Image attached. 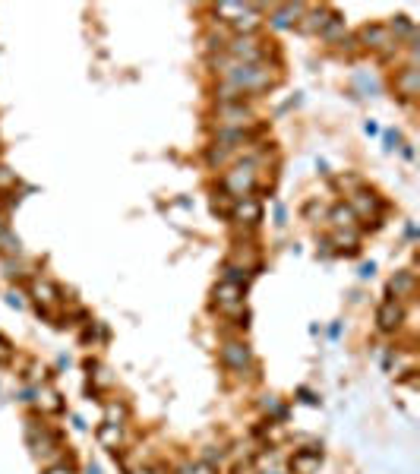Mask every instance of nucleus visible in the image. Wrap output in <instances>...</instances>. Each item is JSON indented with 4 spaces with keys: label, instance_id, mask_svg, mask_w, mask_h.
Listing matches in <instances>:
<instances>
[{
    "label": "nucleus",
    "instance_id": "3",
    "mask_svg": "<svg viewBox=\"0 0 420 474\" xmlns=\"http://www.w3.org/2000/svg\"><path fill=\"white\" fill-rule=\"evenodd\" d=\"M25 440H29V449H32L38 458H51L60 449L57 436L51 434L44 424H35V421H29V427H25Z\"/></svg>",
    "mask_w": 420,
    "mask_h": 474
},
{
    "label": "nucleus",
    "instance_id": "24",
    "mask_svg": "<svg viewBox=\"0 0 420 474\" xmlns=\"http://www.w3.org/2000/svg\"><path fill=\"white\" fill-rule=\"evenodd\" d=\"M247 10H253V7H247V3H218V7H215V13H218V16H244V13H247ZM231 19V23H234Z\"/></svg>",
    "mask_w": 420,
    "mask_h": 474
},
{
    "label": "nucleus",
    "instance_id": "4",
    "mask_svg": "<svg viewBox=\"0 0 420 474\" xmlns=\"http://www.w3.org/2000/svg\"><path fill=\"white\" fill-rule=\"evenodd\" d=\"M215 297V307L222 313H228V316H234V313L244 310V288L240 285H231V282H218L212 291Z\"/></svg>",
    "mask_w": 420,
    "mask_h": 474
},
{
    "label": "nucleus",
    "instance_id": "30",
    "mask_svg": "<svg viewBox=\"0 0 420 474\" xmlns=\"http://www.w3.org/2000/svg\"><path fill=\"white\" fill-rule=\"evenodd\" d=\"M234 474H256V468L250 465V462H244V465H237V468H234Z\"/></svg>",
    "mask_w": 420,
    "mask_h": 474
},
{
    "label": "nucleus",
    "instance_id": "5",
    "mask_svg": "<svg viewBox=\"0 0 420 474\" xmlns=\"http://www.w3.org/2000/svg\"><path fill=\"white\" fill-rule=\"evenodd\" d=\"M347 205H351V212H354L357 219H367V221H376L379 212H382V203H379V197L370 193V190H354Z\"/></svg>",
    "mask_w": 420,
    "mask_h": 474
},
{
    "label": "nucleus",
    "instance_id": "17",
    "mask_svg": "<svg viewBox=\"0 0 420 474\" xmlns=\"http://www.w3.org/2000/svg\"><path fill=\"white\" fill-rule=\"evenodd\" d=\"M389 291L395 297H408L414 295V272H395L392 282H389Z\"/></svg>",
    "mask_w": 420,
    "mask_h": 474
},
{
    "label": "nucleus",
    "instance_id": "25",
    "mask_svg": "<svg viewBox=\"0 0 420 474\" xmlns=\"http://www.w3.org/2000/svg\"><path fill=\"white\" fill-rule=\"evenodd\" d=\"M0 250H3V253H19V240H13L10 231H3V234H0Z\"/></svg>",
    "mask_w": 420,
    "mask_h": 474
},
{
    "label": "nucleus",
    "instance_id": "12",
    "mask_svg": "<svg viewBox=\"0 0 420 474\" xmlns=\"http://www.w3.org/2000/svg\"><path fill=\"white\" fill-rule=\"evenodd\" d=\"M304 13H306L304 3H285V7H275L272 10V25L275 29H288V25H294Z\"/></svg>",
    "mask_w": 420,
    "mask_h": 474
},
{
    "label": "nucleus",
    "instance_id": "16",
    "mask_svg": "<svg viewBox=\"0 0 420 474\" xmlns=\"http://www.w3.org/2000/svg\"><path fill=\"white\" fill-rule=\"evenodd\" d=\"M332 225H335V231H357V215L351 212V205L338 203L335 209H332Z\"/></svg>",
    "mask_w": 420,
    "mask_h": 474
},
{
    "label": "nucleus",
    "instance_id": "9",
    "mask_svg": "<svg viewBox=\"0 0 420 474\" xmlns=\"http://www.w3.org/2000/svg\"><path fill=\"white\" fill-rule=\"evenodd\" d=\"M231 219L240 221V225H256V221L263 219V205H259V199H253V197H240V199H234V205H231Z\"/></svg>",
    "mask_w": 420,
    "mask_h": 474
},
{
    "label": "nucleus",
    "instance_id": "31",
    "mask_svg": "<svg viewBox=\"0 0 420 474\" xmlns=\"http://www.w3.org/2000/svg\"><path fill=\"white\" fill-rule=\"evenodd\" d=\"M130 474H161L158 468H148V465H140V468H133Z\"/></svg>",
    "mask_w": 420,
    "mask_h": 474
},
{
    "label": "nucleus",
    "instance_id": "20",
    "mask_svg": "<svg viewBox=\"0 0 420 474\" xmlns=\"http://www.w3.org/2000/svg\"><path fill=\"white\" fill-rule=\"evenodd\" d=\"M332 244H335L338 250L354 253V250H357V231H335V234H332Z\"/></svg>",
    "mask_w": 420,
    "mask_h": 474
},
{
    "label": "nucleus",
    "instance_id": "2",
    "mask_svg": "<svg viewBox=\"0 0 420 474\" xmlns=\"http://www.w3.org/2000/svg\"><path fill=\"white\" fill-rule=\"evenodd\" d=\"M256 164L253 162H240V164H234L231 171L224 174V190L228 193H234V199H240V197H250L256 190Z\"/></svg>",
    "mask_w": 420,
    "mask_h": 474
},
{
    "label": "nucleus",
    "instance_id": "11",
    "mask_svg": "<svg viewBox=\"0 0 420 474\" xmlns=\"http://www.w3.org/2000/svg\"><path fill=\"white\" fill-rule=\"evenodd\" d=\"M322 465V452L319 449H300L291 458V471L294 474H316Z\"/></svg>",
    "mask_w": 420,
    "mask_h": 474
},
{
    "label": "nucleus",
    "instance_id": "32",
    "mask_svg": "<svg viewBox=\"0 0 420 474\" xmlns=\"http://www.w3.org/2000/svg\"><path fill=\"white\" fill-rule=\"evenodd\" d=\"M360 275H363V278H370V275H373V262H367V266H363Z\"/></svg>",
    "mask_w": 420,
    "mask_h": 474
},
{
    "label": "nucleus",
    "instance_id": "29",
    "mask_svg": "<svg viewBox=\"0 0 420 474\" xmlns=\"http://www.w3.org/2000/svg\"><path fill=\"white\" fill-rule=\"evenodd\" d=\"M44 474H73V468H70V465H54V468H48Z\"/></svg>",
    "mask_w": 420,
    "mask_h": 474
},
{
    "label": "nucleus",
    "instance_id": "22",
    "mask_svg": "<svg viewBox=\"0 0 420 474\" xmlns=\"http://www.w3.org/2000/svg\"><path fill=\"white\" fill-rule=\"evenodd\" d=\"M326 16V10H313V13H310V16H306V23H300V29H304V32H322V29H326V23H329V19H322Z\"/></svg>",
    "mask_w": 420,
    "mask_h": 474
},
{
    "label": "nucleus",
    "instance_id": "8",
    "mask_svg": "<svg viewBox=\"0 0 420 474\" xmlns=\"http://www.w3.org/2000/svg\"><path fill=\"white\" fill-rule=\"evenodd\" d=\"M32 297H35V303H38V310L42 313H51L60 303V291L51 285L48 278H35L32 282Z\"/></svg>",
    "mask_w": 420,
    "mask_h": 474
},
{
    "label": "nucleus",
    "instance_id": "14",
    "mask_svg": "<svg viewBox=\"0 0 420 474\" xmlns=\"http://www.w3.org/2000/svg\"><path fill=\"white\" fill-rule=\"evenodd\" d=\"M99 442L105 446V449H111V452H117L120 449V442H124V424H101L99 427Z\"/></svg>",
    "mask_w": 420,
    "mask_h": 474
},
{
    "label": "nucleus",
    "instance_id": "21",
    "mask_svg": "<svg viewBox=\"0 0 420 474\" xmlns=\"http://www.w3.org/2000/svg\"><path fill=\"white\" fill-rule=\"evenodd\" d=\"M256 25H259V19H256V7L247 10L244 16L234 19V29H237L240 35H253V32H256Z\"/></svg>",
    "mask_w": 420,
    "mask_h": 474
},
{
    "label": "nucleus",
    "instance_id": "13",
    "mask_svg": "<svg viewBox=\"0 0 420 474\" xmlns=\"http://www.w3.org/2000/svg\"><path fill=\"white\" fill-rule=\"evenodd\" d=\"M360 38L370 45V48H379V51H386V48H392L395 41H392V32H389L386 25H367L360 32Z\"/></svg>",
    "mask_w": 420,
    "mask_h": 474
},
{
    "label": "nucleus",
    "instance_id": "33",
    "mask_svg": "<svg viewBox=\"0 0 420 474\" xmlns=\"http://www.w3.org/2000/svg\"><path fill=\"white\" fill-rule=\"evenodd\" d=\"M89 474H101V468L99 465H89Z\"/></svg>",
    "mask_w": 420,
    "mask_h": 474
},
{
    "label": "nucleus",
    "instance_id": "10",
    "mask_svg": "<svg viewBox=\"0 0 420 474\" xmlns=\"http://www.w3.org/2000/svg\"><path fill=\"white\" fill-rule=\"evenodd\" d=\"M222 364L228 370H237V373H244V370L250 367V348L244 342H228L222 348Z\"/></svg>",
    "mask_w": 420,
    "mask_h": 474
},
{
    "label": "nucleus",
    "instance_id": "1",
    "mask_svg": "<svg viewBox=\"0 0 420 474\" xmlns=\"http://www.w3.org/2000/svg\"><path fill=\"white\" fill-rule=\"evenodd\" d=\"M224 66L228 70H222V73L228 79V89H234L237 95H244V92H259L275 79L272 70L265 64H237V60H231V64H224Z\"/></svg>",
    "mask_w": 420,
    "mask_h": 474
},
{
    "label": "nucleus",
    "instance_id": "15",
    "mask_svg": "<svg viewBox=\"0 0 420 474\" xmlns=\"http://www.w3.org/2000/svg\"><path fill=\"white\" fill-rule=\"evenodd\" d=\"M395 89H398V95H404V99H414V95H417L420 76H417V70H414V66H404L402 73H398Z\"/></svg>",
    "mask_w": 420,
    "mask_h": 474
},
{
    "label": "nucleus",
    "instance_id": "19",
    "mask_svg": "<svg viewBox=\"0 0 420 474\" xmlns=\"http://www.w3.org/2000/svg\"><path fill=\"white\" fill-rule=\"evenodd\" d=\"M35 395H38V399H35V401H38V408H42V411H60V408H64V401H60L57 389H51V386H44V389H38V392H35Z\"/></svg>",
    "mask_w": 420,
    "mask_h": 474
},
{
    "label": "nucleus",
    "instance_id": "7",
    "mask_svg": "<svg viewBox=\"0 0 420 474\" xmlns=\"http://www.w3.org/2000/svg\"><path fill=\"white\" fill-rule=\"evenodd\" d=\"M404 323V310L398 301H382L376 310V326L379 332H398Z\"/></svg>",
    "mask_w": 420,
    "mask_h": 474
},
{
    "label": "nucleus",
    "instance_id": "18",
    "mask_svg": "<svg viewBox=\"0 0 420 474\" xmlns=\"http://www.w3.org/2000/svg\"><path fill=\"white\" fill-rule=\"evenodd\" d=\"M222 123H228V127H244V123H250V114L244 105H224L222 108Z\"/></svg>",
    "mask_w": 420,
    "mask_h": 474
},
{
    "label": "nucleus",
    "instance_id": "23",
    "mask_svg": "<svg viewBox=\"0 0 420 474\" xmlns=\"http://www.w3.org/2000/svg\"><path fill=\"white\" fill-rule=\"evenodd\" d=\"M124 417H127V408L120 405V401H107L105 405V421L107 424H124Z\"/></svg>",
    "mask_w": 420,
    "mask_h": 474
},
{
    "label": "nucleus",
    "instance_id": "28",
    "mask_svg": "<svg viewBox=\"0 0 420 474\" xmlns=\"http://www.w3.org/2000/svg\"><path fill=\"white\" fill-rule=\"evenodd\" d=\"M183 474H215V471H212L209 462H199V465H187L183 468Z\"/></svg>",
    "mask_w": 420,
    "mask_h": 474
},
{
    "label": "nucleus",
    "instance_id": "26",
    "mask_svg": "<svg viewBox=\"0 0 420 474\" xmlns=\"http://www.w3.org/2000/svg\"><path fill=\"white\" fill-rule=\"evenodd\" d=\"M10 360H13V345L0 336V364H10Z\"/></svg>",
    "mask_w": 420,
    "mask_h": 474
},
{
    "label": "nucleus",
    "instance_id": "6",
    "mask_svg": "<svg viewBox=\"0 0 420 474\" xmlns=\"http://www.w3.org/2000/svg\"><path fill=\"white\" fill-rule=\"evenodd\" d=\"M228 54H231V60H237V64H259V60H263V48L256 45L253 35H237V38L228 45Z\"/></svg>",
    "mask_w": 420,
    "mask_h": 474
},
{
    "label": "nucleus",
    "instance_id": "27",
    "mask_svg": "<svg viewBox=\"0 0 420 474\" xmlns=\"http://www.w3.org/2000/svg\"><path fill=\"white\" fill-rule=\"evenodd\" d=\"M263 408L269 411V414H281V401L275 399V395H265V399H263Z\"/></svg>",
    "mask_w": 420,
    "mask_h": 474
}]
</instances>
